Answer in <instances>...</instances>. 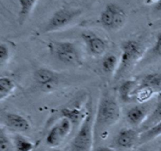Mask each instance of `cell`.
<instances>
[{
  "mask_svg": "<svg viewBox=\"0 0 161 151\" xmlns=\"http://www.w3.org/2000/svg\"><path fill=\"white\" fill-rule=\"evenodd\" d=\"M139 82L134 79H129L120 83L118 89L120 100L124 103H129L135 100V92Z\"/></svg>",
  "mask_w": 161,
  "mask_h": 151,
  "instance_id": "4fadbf2b",
  "label": "cell"
},
{
  "mask_svg": "<svg viewBox=\"0 0 161 151\" xmlns=\"http://www.w3.org/2000/svg\"><path fill=\"white\" fill-rule=\"evenodd\" d=\"M51 1H53V0H51Z\"/></svg>",
  "mask_w": 161,
  "mask_h": 151,
  "instance_id": "f1b7e54d",
  "label": "cell"
},
{
  "mask_svg": "<svg viewBox=\"0 0 161 151\" xmlns=\"http://www.w3.org/2000/svg\"><path fill=\"white\" fill-rule=\"evenodd\" d=\"M151 53L157 58H161V31L156 37V41L151 49Z\"/></svg>",
  "mask_w": 161,
  "mask_h": 151,
  "instance_id": "603a6c76",
  "label": "cell"
},
{
  "mask_svg": "<svg viewBox=\"0 0 161 151\" xmlns=\"http://www.w3.org/2000/svg\"><path fill=\"white\" fill-rule=\"evenodd\" d=\"M0 151H15L14 141L7 135L3 125L0 128Z\"/></svg>",
  "mask_w": 161,
  "mask_h": 151,
  "instance_id": "44dd1931",
  "label": "cell"
},
{
  "mask_svg": "<svg viewBox=\"0 0 161 151\" xmlns=\"http://www.w3.org/2000/svg\"><path fill=\"white\" fill-rule=\"evenodd\" d=\"M154 10L159 14H161V0H160L157 4L154 5Z\"/></svg>",
  "mask_w": 161,
  "mask_h": 151,
  "instance_id": "d4e9b609",
  "label": "cell"
},
{
  "mask_svg": "<svg viewBox=\"0 0 161 151\" xmlns=\"http://www.w3.org/2000/svg\"><path fill=\"white\" fill-rule=\"evenodd\" d=\"M50 53L60 62L67 65H83V57L76 43L71 41H51L48 43Z\"/></svg>",
  "mask_w": 161,
  "mask_h": 151,
  "instance_id": "277c9868",
  "label": "cell"
},
{
  "mask_svg": "<svg viewBox=\"0 0 161 151\" xmlns=\"http://www.w3.org/2000/svg\"><path fill=\"white\" fill-rule=\"evenodd\" d=\"M119 64V58L113 53H107L102 58L101 67L102 71L107 75H112L114 76L117 71Z\"/></svg>",
  "mask_w": 161,
  "mask_h": 151,
  "instance_id": "9a60e30c",
  "label": "cell"
},
{
  "mask_svg": "<svg viewBox=\"0 0 161 151\" xmlns=\"http://www.w3.org/2000/svg\"><path fill=\"white\" fill-rule=\"evenodd\" d=\"M160 0H145V4L147 6H151V5H156Z\"/></svg>",
  "mask_w": 161,
  "mask_h": 151,
  "instance_id": "484cf974",
  "label": "cell"
},
{
  "mask_svg": "<svg viewBox=\"0 0 161 151\" xmlns=\"http://www.w3.org/2000/svg\"><path fill=\"white\" fill-rule=\"evenodd\" d=\"M159 151H161V145H160V149H159Z\"/></svg>",
  "mask_w": 161,
  "mask_h": 151,
  "instance_id": "83f0119b",
  "label": "cell"
},
{
  "mask_svg": "<svg viewBox=\"0 0 161 151\" xmlns=\"http://www.w3.org/2000/svg\"><path fill=\"white\" fill-rule=\"evenodd\" d=\"M74 124L69 118L61 116L50 128L46 136V143L49 147L58 148L72 131Z\"/></svg>",
  "mask_w": 161,
  "mask_h": 151,
  "instance_id": "52a82bcc",
  "label": "cell"
},
{
  "mask_svg": "<svg viewBox=\"0 0 161 151\" xmlns=\"http://www.w3.org/2000/svg\"><path fill=\"white\" fill-rule=\"evenodd\" d=\"M127 14L125 9L116 3H108L101 12L98 22L102 27L110 31H116L125 26Z\"/></svg>",
  "mask_w": 161,
  "mask_h": 151,
  "instance_id": "8992f818",
  "label": "cell"
},
{
  "mask_svg": "<svg viewBox=\"0 0 161 151\" xmlns=\"http://www.w3.org/2000/svg\"><path fill=\"white\" fill-rule=\"evenodd\" d=\"M38 0H19L20 10H19L18 20L20 25H23L27 19L31 15Z\"/></svg>",
  "mask_w": 161,
  "mask_h": 151,
  "instance_id": "ac0fdd59",
  "label": "cell"
},
{
  "mask_svg": "<svg viewBox=\"0 0 161 151\" xmlns=\"http://www.w3.org/2000/svg\"><path fill=\"white\" fill-rule=\"evenodd\" d=\"M95 151H116L113 148L109 147V146H99L96 149Z\"/></svg>",
  "mask_w": 161,
  "mask_h": 151,
  "instance_id": "cb8c5ba5",
  "label": "cell"
},
{
  "mask_svg": "<svg viewBox=\"0 0 161 151\" xmlns=\"http://www.w3.org/2000/svg\"><path fill=\"white\" fill-rule=\"evenodd\" d=\"M94 114L92 100L88 99L86 114L70 144V151H91L94 137Z\"/></svg>",
  "mask_w": 161,
  "mask_h": 151,
  "instance_id": "7a4b0ae2",
  "label": "cell"
},
{
  "mask_svg": "<svg viewBox=\"0 0 161 151\" xmlns=\"http://www.w3.org/2000/svg\"><path fill=\"white\" fill-rule=\"evenodd\" d=\"M149 110L143 105H135L127 110L126 119L133 127H142L149 117Z\"/></svg>",
  "mask_w": 161,
  "mask_h": 151,
  "instance_id": "7c38bea8",
  "label": "cell"
},
{
  "mask_svg": "<svg viewBox=\"0 0 161 151\" xmlns=\"http://www.w3.org/2000/svg\"><path fill=\"white\" fill-rule=\"evenodd\" d=\"M140 132L135 128H124L119 131L115 138V143L121 149H132L138 145Z\"/></svg>",
  "mask_w": 161,
  "mask_h": 151,
  "instance_id": "8fae6325",
  "label": "cell"
},
{
  "mask_svg": "<svg viewBox=\"0 0 161 151\" xmlns=\"http://www.w3.org/2000/svg\"><path fill=\"white\" fill-rule=\"evenodd\" d=\"M2 122L4 127L14 131L17 133L29 131L31 124L22 115L14 112H5L2 115Z\"/></svg>",
  "mask_w": 161,
  "mask_h": 151,
  "instance_id": "30bf717a",
  "label": "cell"
},
{
  "mask_svg": "<svg viewBox=\"0 0 161 151\" xmlns=\"http://www.w3.org/2000/svg\"><path fill=\"white\" fill-rule=\"evenodd\" d=\"M139 85L147 87L153 91L154 94H161V73L160 72H153L145 76Z\"/></svg>",
  "mask_w": 161,
  "mask_h": 151,
  "instance_id": "5bb4252c",
  "label": "cell"
},
{
  "mask_svg": "<svg viewBox=\"0 0 161 151\" xmlns=\"http://www.w3.org/2000/svg\"><path fill=\"white\" fill-rule=\"evenodd\" d=\"M161 121V94L160 97L159 98V101L157 102V105L154 108V109L153 110L152 113L149 114V117L146 120V122L143 124V125L142 126L141 128L142 129V131L146 130V129L149 128L152 126L155 125L157 123L160 122Z\"/></svg>",
  "mask_w": 161,
  "mask_h": 151,
  "instance_id": "ffe728a7",
  "label": "cell"
},
{
  "mask_svg": "<svg viewBox=\"0 0 161 151\" xmlns=\"http://www.w3.org/2000/svg\"><path fill=\"white\" fill-rule=\"evenodd\" d=\"M87 53L91 56H104L108 48V42L95 32L91 31H83L80 35Z\"/></svg>",
  "mask_w": 161,
  "mask_h": 151,
  "instance_id": "ba28073f",
  "label": "cell"
},
{
  "mask_svg": "<svg viewBox=\"0 0 161 151\" xmlns=\"http://www.w3.org/2000/svg\"><path fill=\"white\" fill-rule=\"evenodd\" d=\"M16 87L17 86L13 79L8 76L0 77V101L3 102L12 95Z\"/></svg>",
  "mask_w": 161,
  "mask_h": 151,
  "instance_id": "e0dca14e",
  "label": "cell"
},
{
  "mask_svg": "<svg viewBox=\"0 0 161 151\" xmlns=\"http://www.w3.org/2000/svg\"><path fill=\"white\" fill-rule=\"evenodd\" d=\"M53 151H61V149H54Z\"/></svg>",
  "mask_w": 161,
  "mask_h": 151,
  "instance_id": "4316f807",
  "label": "cell"
},
{
  "mask_svg": "<svg viewBox=\"0 0 161 151\" xmlns=\"http://www.w3.org/2000/svg\"><path fill=\"white\" fill-rule=\"evenodd\" d=\"M159 136H161V121L149 128L140 132L138 145L142 146V145L146 144V143L153 141Z\"/></svg>",
  "mask_w": 161,
  "mask_h": 151,
  "instance_id": "2e32d148",
  "label": "cell"
},
{
  "mask_svg": "<svg viewBox=\"0 0 161 151\" xmlns=\"http://www.w3.org/2000/svg\"><path fill=\"white\" fill-rule=\"evenodd\" d=\"M11 52L9 46L6 43L0 44V65L3 68L6 65L10 58Z\"/></svg>",
  "mask_w": 161,
  "mask_h": 151,
  "instance_id": "7402d4cb",
  "label": "cell"
},
{
  "mask_svg": "<svg viewBox=\"0 0 161 151\" xmlns=\"http://www.w3.org/2000/svg\"><path fill=\"white\" fill-rule=\"evenodd\" d=\"M15 151H32L35 148V143L28 137L20 133H17L13 138Z\"/></svg>",
  "mask_w": 161,
  "mask_h": 151,
  "instance_id": "d6986e66",
  "label": "cell"
},
{
  "mask_svg": "<svg viewBox=\"0 0 161 151\" xmlns=\"http://www.w3.org/2000/svg\"><path fill=\"white\" fill-rule=\"evenodd\" d=\"M121 110L117 98L109 91L101 94L94 114V137L105 138L108 130L119 121Z\"/></svg>",
  "mask_w": 161,
  "mask_h": 151,
  "instance_id": "6da1fadb",
  "label": "cell"
},
{
  "mask_svg": "<svg viewBox=\"0 0 161 151\" xmlns=\"http://www.w3.org/2000/svg\"><path fill=\"white\" fill-rule=\"evenodd\" d=\"M120 57L117 71L114 75L115 80H119L130 73L145 53L142 44L135 39L124 41L120 46Z\"/></svg>",
  "mask_w": 161,
  "mask_h": 151,
  "instance_id": "3957f363",
  "label": "cell"
},
{
  "mask_svg": "<svg viewBox=\"0 0 161 151\" xmlns=\"http://www.w3.org/2000/svg\"><path fill=\"white\" fill-rule=\"evenodd\" d=\"M83 14V9L75 7L60 8L55 11L42 29V33L56 32L72 25Z\"/></svg>",
  "mask_w": 161,
  "mask_h": 151,
  "instance_id": "5b68a950",
  "label": "cell"
},
{
  "mask_svg": "<svg viewBox=\"0 0 161 151\" xmlns=\"http://www.w3.org/2000/svg\"><path fill=\"white\" fill-rule=\"evenodd\" d=\"M33 78L36 84L42 91H50L58 84L60 75L48 68L40 67L35 70Z\"/></svg>",
  "mask_w": 161,
  "mask_h": 151,
  "instance_id": "9c48e42d",
  "label": "cell"
}]
</instances>
